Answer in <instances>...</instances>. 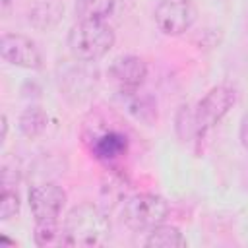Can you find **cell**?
I'll use <instances>...</instances> for the list:
<instances>
[{
    "label": "cell",
    "instance_id": "cell-8",
    "mask_svg": "<svg viewBox=\"0 0 248 248\" xmlns=\"http://www.w3.org/2000/svg\"><path fill=\"white\" fill-rule=\"evenodd\" d=\"M108 78L120 93H136L147 78V64L136 54H122L108 66Z\"/></svg>",
    "mask_w": 248,
    "mask_h": 248
},
{
    "label": "cell",
    "instance_id": "cell-2",
    "mask_svg": "<svg viewBox=\"0 0 248 248\" xmlns=\"http://www.w3.org/2000/svg\"><path fill=\"white\" fill-rule=\"evenodd\" d=\"M114 46V31L105 21L79 19L68 31V48L76 60L95 62Z\"/></svg>",
    "mask_w": 248,
    "mask_h": 248
},
{
    "label": "cell",
    "instance_id": "cell-11",
    "mask_svg": "<svg viewBox=\"0 0 248 248\" xmlns=\"http://www.w3.org/2000/svg\"><path fill=\"white\" fill-rule=\"evenodd\" d=\"M35 244L41 248H48V246H70V238L66 234V229L58 227L56 221H43L35 225V232H33Z\"/></svg>",
    "mask_w": 248,
    "mask_h": 248
},
{
    "label": "cell",
    "instance_id": "cell-1",
    "mask_svg": "<svg viewBox=\"0 0 248 248\" xmlns=\"http://www.w3.org/2000/svg\"><path fill=\"white\" fill-rule=\"evenodd\" d=\"M70 246H99L108 238L110 221L107 213L93 203H79L70 209L64 221Z\"/></svg>",
    "mask_w": 248,
    "mask_h": 248
},
{
    "label": "cell",
    "instance_id": "cell-6",
    "mask_svg": "<svg viewBox=\"0 0 248 248\" xmlns=\"http://www.w3.org/2000/svg\"><path fill=\"white\" fill-rule=\"evenodd\" d=\"M27 202L37 223L58 221L66 203V192L56 182H43V184L31 186L27 194Z\"/></svg>",
    "mask_w": 248,
    "mask_h": 248
},
{
    "label": "cell",
    "instance_id": "cell-12",
    "mask_svg": "<svg viewBox=\"0 0 248 248\" xmlns=\"http://www.w3.org/2000/svg\"><path fill=\"white\" fill-rule=\"evenodd\" d=\"M145 246H155V248H184L186 238L176 227L170 225H157L149 231L145 238Z\"/></svg>",
    "mask_w": 248,
    "mask_h": 248
},
{
    "label": "cell",
    "instance_id": "cell-14",
    "mask_svg": "<svg viewBox=\"0 0 248 248\" xmlns=\"http://www.w3.org/2000/svg\"><path fill=\"white\" fill-rule=\"evenodd\" d=\"M46 122H48V114L41 107H29L19 116V132L25 138L35 140L45 132Z\"/></svg>",
    "mask_w": 248,
    "mask_h": 248
},
{
    "label": "cell",
    "instance_id": "cell-3",
    "mask_svg": "<svg viewBox=\"0 0 248 248\" xmlns=\"http://www.w3.org/2000/svg\"><path fill=\"white\" fill-rule=\"evenodd\" d=\"M169 215V203L163 196L140 192L128 196L122 203V221L134 231H151Z\"/></svg>",
    "mask_w": 248,
    "mask_h": 248
},
{
    "label": "cell",
    "instance_id": "cell-10",
    "mask_svg": "<svg viewBox=\"0 0 248 248\" xmlns=\"http://www.w3.org/2000/svg\"><path fill=\"white\" fill-rule=\"evenodd\" d=\"M64 14V6L54 0H41L29 12V23L37 29H50L54 27Z\"/></svg>",
    "mask_w": 248,
    "mask_h": 248
},
{
    "label": "cell",
    "instance_id": "cell-7",
    "mask_svg": "<svg viewBox=\"0 0 248 248\" xmlns=\"http://www.w3.org/2000/svg\"><path fill=\"white\" fill-rule=\"evenodd\" d=\"M0 54L2 58L19 68L39 70L43 66V54L35 41L19 33H4L0 39Z\"/></svg>",
    "mask_w": 248,
    "mask_h": 248
},
{
    "label": "cell",
    "instance_id": "cell-13",
    "mask_svg": "<svg viewBox=\"0 0 248 248\" xmlns=\"http://www.w3.org/2000/svg\"><path fill=\"white\" fill-rule=\"evenodd\" d=\"M116 8V0H76V16L85 21H105Z\"/></svg>",
    "mask_w": 248,
    "mask_h": 248
},
{
    "label": "cell",
    "instance_id": "cell-18",
    "mask_svg": "<svg viewBox=\"0 0 248 248\" xmlns=\"http://www.w3.org/2000/svg\"><path fill=\"white\" fill-rule=\"evenodd\" d=\"M6 136H8V118L6 114L2 116V134H0V141H6Z\"/></svg>",
    "mask_w": 248,
    "mask_h": 248
},
{
    "label": "cell",
    "instance_id": "cell-4",
    "mask_svg": "<svg viewBox=\"0 0 248 248\" xmlns=\"http://www.w3.org/2000/svg\"><path fill=\"white\" fill-rule=\"evenodd\" d=\"M236 93L231 85H215L211 87L194 107L196 114V124H198V134L202 136L209 128H213L234 105Z\"/></svg>",
    "mask_w": 248,
    "mask_h": 248
},
{
    "label": "cell",
    "instance_id": "cell-5",
    "mask_svg": "<svg viewBox=\"0 0 248 248\" xmlns=\"http://www.w3.org/2000/svg\"><path fill=\"white\" fill-rule=\"evenodd\" d=\"M153 16L165 35H182L194 25L198 10L192 0H159Z\"/></svg>",
    "mask_w": 248,
    "mask_h": 248
},
{
    "label": "cell",
    "instance_id": "cell-16",
    "mask_svg": "<svg viewBox=\"0 0 248 248\" xmlns=\"http://www.w3.org/2000/svg\"><path fill=\"white\" fill-rule=\"evenodd\" d=\"M19 209H21V202H19L17 192H14L10 188H4L2 194H0V219L2 221L12 219L19 213Z\"/></svg>",
    "mask_w": 248,
    "mask_h": 248
},
{
    "label": "cell",
    "instance_id": "cell-15",
    "mask_svg": "<svg viewBox=\"0 0 248 248\" xmlns=\"http://www.w3.org/2000/svg\"><path fill=\"white\" fill-rule=\"evenodd\" d=\"M176 134L182 141L194 140L198 138V124H196V114H194V107L184 105L180 107L178 114H176Z\"/></svg>",
    "mask_w": 248,
    "mask_h": 248
},
{
    "label": "cell",
    "instance_id": "cell-9",
    "mask_svg": "<svg viewBox=\"0 0 248 248\" xmlns=\"http://www.w3.org/2000/svg\"><path fill=\"white\" fill-rule=\"evenodd\" d=\"M91 153L97 161L112 165L128 153V138L118 128H105L91 138Z\"/></svg>",
    "mask_w": 248,
    "mask_h": 248
},
{
    "label": "cell",
    "instance_id": "cell-17",
    "mask_svg": "<svg viewBox=\"0 0 248 248\" xmlns=\"http://www.w3.org/2000/svg\"><path fill=\"white\" fill-rule=\"evenodd\" d=\"M238 136H240L242 147L248 149V112H246V114L242 116V120H240V132H238Z\"/></svg>",
    "mask_w": 248,
    "mask_h": 248
}]
</instances>
